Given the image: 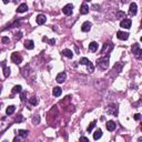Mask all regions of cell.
<instances>
[{
	"label": "cell",
	"mask_w": 142,
	"mask_h": 142,
	"mask_svg": "<svg viewBox=\"0 0 142 142\" xmlns=\"http://www.w3.org/2000/svg\"><path fill=\"white\" fill-rule=\"evenodd\" d=\"M2 1H3V3H8L9 0H2Z\"/></svg>",
	"instance_id": "41"
},
{
	"label": "cell",
	"mask_w": 142,
	"mask_h": 142,
	"mask_svg": "<svg viewBox=\"0 0 142 142\" xmlns=\"http://www.w3.org/2000/svg\"><path fill=\"white\" fill-rule=\"evenodd\" d=\"M131 20L130 19H126V18H124L123 20L121 21V23H120V26L122 27V28H125V29H130L131 28Z\"/></svg>",
	"instance_id": "7"
},
{
	"label": "cell",
	"mask_w": 142,
	"mask_h": 142,
	"mask_svg": "<svg viewBox=\"0 0 142 142\" xmlns=\"http://www.w3.org/2000/svg\"><path fill=\"white\" fill-rule=\"evenodd\" d=\"M101 137H102V131L100 130V129L95 130L94 133H93V139H94V140H99Z\"/></svg>",
	"instance_id": "21"
},
{
	"label": "cell",
	"mask_w": 142,
	"mask_h": 142,
	"mask_svg": "<svg viewBox=\"0 0 142 142\" xmlns=\"http://www.w3.org/2000/svg\"><path fill=\"white\" fill-rule=\"evenodd\" d=\"M131 50H132V53L138 58V59H141V53H142V50L140 48L139 43H134L132 47H131Z\"/></svg>",
	"instance_id": "2"
},
{
	"label": "cell",
	"mask_w": 142,
	"mask_h": 142,
	"mask_svg": "<svg viewBox=\"0 0 142 142\" xmlns=\"http://www.w3.org/2000/svg\"><path fill=\"white\" fill-rule=\"evenodd\" d=\"M92 8H93V10H99L100 6H99V4H93V6H92Z\"/></svg>",
	"instance_id": "35"
},
{
	"label": "cell",
	"mask_w": 142,
	"mask_h": 142,
	"mask_svg": "<svg viewBox=\"0 0 142 142\" xmlns=\"http://www.w3.org/2000/svg\"><path fill=\"white\" fill-rule=\"evenodd\" d=\"M121 1H122V3H126V2H128L129 0H121Z\"/></svg>",
	"instance_id": "40"
},
{
	"label": "cell",
	"mask_w": 142,
	"mask_h": 142,
	"mask_svg": "<svg viewBox=\"0 0 142 142\" xmlns=\"http://www.w3.org/2000/svg\"><path fill=\"white\" fill-rule=\"evenodd\" d=\"M15 110H16V106H9L8 108H7V110H6V113L8 115H10V114H12V113L15 112Z\"/></svg>",
	"instance_id": "22"
},
{
	"label": "cell",
	"mask_w": 142,
	"mask_h": 142,
	"mask_svg": "<svg viewBox=\"0 0 142 142\" xmlns=\"http://www.w3.org/2000/svg\"><path fill=\"white\" fill-rule=\"evenodd\" d=\"M11 61H12L13 63H16V64H20L22 62L21 54L18 53V52H13L12 54H11Z\"/></svg>",
	"instance_id": "3"
},
{
	"label": "cell",
	"mask_w": 142,
	"mask_h": 142,
	"mask_svg": "<svg viewBox=\"0 0 142 142\" xmlns=\"http://www.w3.org/2000/svg\"><path fill=\"white\" fill-rule=\"evenodd\" d=\"M47 42H48L49 44H51V46H53V44L55 43V40H54V39H51V40L48 39V41H47Z\"/></svg>",
	"instance_id": "34"
},
{
	"label": "cell",
	"mask_w": 142,
	"mask_h": 142,
	"mask_svg": "<svg viewBox=\"0 0 142 142\" xmlns=\"http://www.w3.org/2000/svg\"><path fill=\"white\" fill-rule=\"evenodd\" d=\"M3 75H4L6 78L10 75V68H8L7 66H4V67H3Z\"/></svg>",
	"instance_id": "26"
},
{
	"label": "cell",
	"mask_w": 142,
	"mask_h": 142,
	"mask_svg": "<svg viewBox=\"0 0 142 142\" xmlns=\"http://www.w3.org/2000/svg\"><path fill=\"white\" fill-rule=\"evenodd\" d=\"M61 53L64 55V57L70 58V59L73 57V52H72L71 50H69V49H64V50H62V51H61Z\"/></svg>",
	"instance_id": "18"
},
{
	"label": "cell",
	"mask_w": 142,
	"mask_h": 142,
	"mask_svg": "<svg viewBox=\"0 0 142 142\" xmlns=\"http://www.w3.org/2000/svg\"><path fill=\"white\" fill-rule=\"evenodd\" d=\"M62 93V89L59 88V87H54V88L52 89V94L54 95V97H60Z\"/></svg>",
	"instance_id": "17"
},
{
	"label": "cell",
	"mask_w": 142,
	"mask_h": 142,
	"mask_svg": "<svg viewBox=\"0 0 142 142\" xmlns=\"http://www.w3.org/2000/svg\"><path fill=\"white\" fill-rule=\"evenodd\" d=\"M117 18H119V19H122V18H125V13L122 12V11H118L117 12Z\"/></svg>",
	"instance_id": "30"
},
{
	"label": "cell",
	"mask_w": 142,
	"mask_h": 142,
	"mask_svg": "<svg viewBox=\"0 0 142 142\" xmlns=\"http://www.w3.org/2000/svg\"><path fill=\"white\" fill-rule=\"evenodd\" d=\"M72 9H73V4L68 3L62 8V12H63L64 15H67V16H70L71 13H72Z\"/></svg>",
	"instance_id": "4"
},
{
	"label": "cell",
	"mask_w": 142,
	"mask_h": 142,
	"mask_svg": "<svg viewBox=\"0 0 142 142\" xmlns=\"http://www.w3.org/2000/svg\"><path fill=\"white\" fill-rule=\"evenodd\" d=\"M8 41H9V38H7V37H3V38H2V42H3V43H7Z\"/></svg>",
	"instance_id": "36"
},
{
	"label": "cell",
	"mask_w": 142,
	"mask_h": 142,
	"mask_svg": "<svg viewBox=\"0 0 142 142\" xmlns=\"http://www.w3.org/2000/svg\"><path fill=\"white\" fill-rule=\"evenodd\" d=\"M133 118H134V119L137 120V121H139V120L141 119V114H140V113H135V114L133 115Z\"/></svg>",
	"instance_id": "33"
},
{
	"label": "cell",
	"mask_w": 142,
	"mask_h": 142,
	"mask_svg": "<svg viewBox=\"0 0 142 142\" xmlns=\"http://www.w3.org/2000/svg\"><path fill=\"white\" fill-rule=\"evenodd\" d=\"M122 70V63H120V62H117V63L114 64V67H113L112 71L115 73V74H118V73H120Z\"/></svg>",
	"instance_id": "14"
},
{
	"label": "cell",
	"mask_w": 142,
	"mask_h": 142,
	"mask_svg": "<svg viewBox=\"0 0 142 142\" xmlns=\"http://www.w3.org/2000/svg\"><path fill=\"white\" fill-rule=\"evenodd\" d=\"M36 20H37V23L38 24H43L44 22L47 21V18L44 15H38L37 18H36Z\"/></svg>",
	"instance_id": "13"
},
{
	"label": "cell",
	"mask_w": 142,
	"mask_h": 142,
	"mask_svg": "<svg viewBox=\"0 0 142 142\" xmlns=\"http://www.w3.org/2000/svg\"><path fill=\"white\" fill-rule=\"evenodd\" d=\"M16 121H17V122H22V121H23V117H22L21 114H18L17 117H16Z\"/></svg>",
	"instance_id": "32"
},
{
	"label": "cell",
	"mask_w": 142,
	"mask_h": 142,
	"mask_svg": "<svg viewBox=\"0 0 142 142\" xmlns=\"http://www.w3.org/2000/svg\"><path fill=\"white\" fill-rule=\"evenodd\" d=\"M98 50V43L94 41H92L90 44H89V51H91V52H95V51Z\"/></svg>",
	"instance_id": "19"
},
{
	"label": "cell",
	"mask_w": 142,
	"mask_h": 142,
	"mask_svg": "<svg viewBox=\"0 0 142 142\" xmlns=\"http://www.w3.org/2000/svg\"><path fill=\"white\" fill-rule=\"evenodd\" d=\"M22 91V87L21 86H15L12 89V93L16 94V93H20Z\"/></svg>",
	"instance_id": "23"
},
{
	"label": "cell",
	"mask_w": 142,
	"mask_h": 142,
	"mask_svg": "<svg viewBox=\"0 0 142 142\" xmlns=\"http://www.w3.org/2000/svg\"><path fill=\"white\" fill-rule=\"evenodd\" d=\"M106 113L108 114H111V115H117L118 113V108L115 104H111V106H108V109H106Z\"/></svg>",
	"instance_id": "5"
},
{
	"label": "cell",
	"mask_w": 142,
	"mask_h": 142,
	"mask_svg": "<svg viewBox=\"0 0 142 142\" xmlns=\"http://www.w3.org/2000/svg\"><path fill=\"white\" fill-rule=\"evenodd\" d=\"M24 48L28 49V50H32L35 48V43H33L32 40H26L24 41Z\"/></svg>",
	"instance_id": "15"
},
{
	"label": "cell",
	"mask_w": 142,
	"mask_h": 142,
	"mask_svg": "<svg viewBox=\"0 0 142 142\" xmlns=\"http://www.w3.org/2000/svg\"><path fill=\"white\" fill-rule=\"evenodd\" d=\"M87 69H88V72H93V69L94 68H93V64L91 63V61L87 64Z\"/></svg>",
	"instance_id": "31"
},
{
	"label": "cell",
	"mask_w": 142,
	"mask_h": 142,
	"mask_svg": "<svg viewBox=\"0 0 142 142\" xmlns=\"http://www.w3.org/2000/svg\"><path fill=\"white\" fill-rule=\"evenodd\" d=\"M106 130L113 131V130H115V128H117V124H115L114 121H108L106 124Z\"/></svg>",
	"instance_id": "11"
},
{
	"label": "cell",
	"mask_w": 142,
	"mask_h": 142,
	"mask_svg": "<svg viewBox=\"0 0 142 142\" xmlns=\"http://www.w3.org/2000/svg\"><path fill=\"white\" fill-rule=\"evenodd\" d=\"M91 26H92V23H91V22L86 21V22H84V23L81 26V30L83 31V32H88V31L91 29Z\"/></svg>",
	"instance_id": "12"
},
{
	"label": "cell",
	"mask_w": 142,
	"mask_h": 142,
	"mask_svg": "<svg viewBox=\"0 0 142 142\" xmlns=\"http://www.w3.org/2000/svg\"><path fill=\"white\" fill-rule=\"evenodd\" d=\"M66 78H67L66 72H60L59 74L57 75V78H55V80H57V82H58V83H63V82L66 81Z\"/></svg>",
	"instance_id": "8"
},
{
	"label": "cell",
	"mask_w": 142,
	"mask_h": 142,
	"mask_svg": "<svg viewBox=\"0 0 142 142\" xmlns=\"http://www.w3.org/2000/svg\"><path fill=\"white\" fill-rule=\"evenodd\" d=\"M89 62H90V60H89L88 58H84V57L81 58V59L79 60V63H80V64H84V66H87Z\"/></svg>",
	"instance_id": "25"
},
{
	"label": "cell",
	"mask_w": 142,
	"mask_h": 142,
	"mask_svg": "<svg viewBox=\"0 0 142 142\" xmlns=\"http://www.w3.org/2000/svg\"><path fill=\"white\" fill-rule=\"evenodd\" d=\"M16 39H17V40L21 39V32H19V33H17V35H16Z\"/></svg>",
	"instance_id": "37"
},
{
	"label": "cell",
	"mask_w": 142,
	"mask_h": 142,
	"mask_svg": "<svg viewBox=\"0 0 142 142\" xmlns=\"http://www.w3.org/2000/svg\"><path fill=\"white\" fill-rule=\"evenodd\" d=\"M117 37H118V39H120V40H128L129 33L128 32H123V31H118Z\"/></svg>",
	"instance_id": "10"
},
{
	"label": "cell",
	"mask_w": 142,
	"mask_h": 142,
	"mask_svg": "<svg viewBox=\"0 0 142 142\" xmlns=\"http://www.w3.org/2000/svg\"><path fill=\"white\" fill-rule=\"evenodd\" d=\"M137 11H138V6H137V3L132 2V3L130 4V8H129V12H130L131 16H135V15H137Z\"/></svg>",
	"instance_id": "9"
},
{
	"label": "cell",
	"mask_w": 142,
	"mask_h": 142,
	"mask_svg": "<svg viewBox=\"0 0 142 142\" xmlns=\"http://www.w3.org/2000/svg\"><path fill=\"white\" fill-rule=\"evenodd\" d=\"M80 140H83V141H89V139H88V138H86V137H81V138H80Z\"/></svg>",
	"instance_id": "39"
},
{
	"label": "cell",
	"mask_w": 142,
	"mask_h": 142,
	"mask_svg": "<svg viewBox=\"0 0 142 142\" xmlns=\"http://www.w3.org/2000/svg\"><path fill=\"white\" fill-rule=\"evenodd\" d=\"M112 49H113V44L110 43V42H108V43L106 42V43L103 44V48H102V50H101V52H100V53H101V54H104L106 51V52H110Z\"/></svg>",
	"instance_id": "6"
},
{
	"label": "cell",
	"mask_w": 142,
	"mask_h": 142,
	"mask_svg": "<svg viewBox=\"0 0 142 142\" xmlns=\"http://www.w3.org/2000/svg\"><path fill=\"white\" fill-rule=\"evenodd\" d=\"M29 102H30L32 106H36V104H38V98L37 97H32V98H30V100H29Z\"/></svg>",
	"instance_id": "27"
},
{
	"label": "cell",
	"mask_w": 142,
	"mask_h": 142,
	"mask_svg": "<svg viewBox=\"0 0 142 142\" xmlns=\"http://www.w3.org/2000/svg\"><path fill=\"white\" fill-rule=\"evenodd\" d=\"M24 99H26V92H22L21 93V100L24 101Z\"/></svg>",
	"instance_id": "38"
},
{
	"label": "cell",
	"mask_w": 142,
	"mask_h": 142,
	"mask_svg": "<svg viewBox=\"0 0 142 142\" xmlns=\"http://www.w3.org/2000/svg\"><path fill=\"white\" fill-rule=\"evenodd\" d=\"M28 133L29 132L27 130H18V134H19L20 137H22V138H27Z\"/></svg>",
	"instance_id": "24"
},
{
	"label": "cell",
	"mask_w": 142,
	"mask_h": 142,
	"mask_svg": "<svg viewBox=\"0 0 142 142\" xmlns=\"http://www.w3.org/2000/svg\"><path fill=\"white\" fill-rule=\"evenodd\" d=\"M32 122H33V124H39V122H40L39 115H35V117L32 118Z\"/></svg>",
	"instance_id": "29"
},
{
	"label": "cell",
	"mask_w": 142,
	"mask_h": 142,
	"mask_svg": "<svg viewBox=\"0 0 142 142\" xmlns=\"http://www.w3.org/2000/svg\"><path fill=\"white\" fill-rule=\"evenodd\" d=\"M86 1H91V0H86Z\"/></svg>",
	"instance_id": "42"
},
{
	"label": "cell",
	"mask_w": 142,
	"mask_h": 142,
	"mask_svg": "<svg viewBox=\"0 0 142 142\" xmlns=\"http://www.w3.org/2000/svg\"><path fill=\"white\" fill-rule=\"evenodd\" d=\"M88 12H89V7L87 6L86 3H83L81 6V8H80V13H81V15H87Z\"/></svg>",
	"instance_id": "20"
},
{
	"label": "cell",
	"mask_w": 142,
	"mask_h": 142,
	"mask_svg": "<svg viewBox=\"0 0 142 142\" xmlns=\"http://www.w3.org/2000/svg\"><path fill=\"white\" fill-rule=\"evenodd\" d=\"M94 126H95V121H92L90 124H89V126H88V129H87V131H88V132H91V131H92V129L94 128Z\"/></svg>",
	"instance_id": "28"
},
{
	"label": "cell",
	"mask_w": 142,
	"mask_h": 142,
	"mask_svg": "<svg viewBox=\"0 0 142 142\" xmlns=\"http://www.w3.org/2000/svg\"><path fill=\"white\" fill-rule=\"evenodd\" d=\"M27 10H28V6H27L26 3H21L19 7H18L17 12H19V13H23V12H26Z\"/></svg>",
	"instance_id": "16"
},
{
	"label": "cell",
	"mask_w": 142,
	"mask_h": 142,
	"mask_svg": "<svg viewBox=\"0 0 142 142\" xmlns=\"http://www.w3.org/2000/svg\"><path fill=\"white\" fill-rule=\"evenodd\" d=\"M97 66L102 70H106L109 67V58L108 57H101L97 60Z\"/></svg>",
	"instance_id": "1"
}]
</instances>
